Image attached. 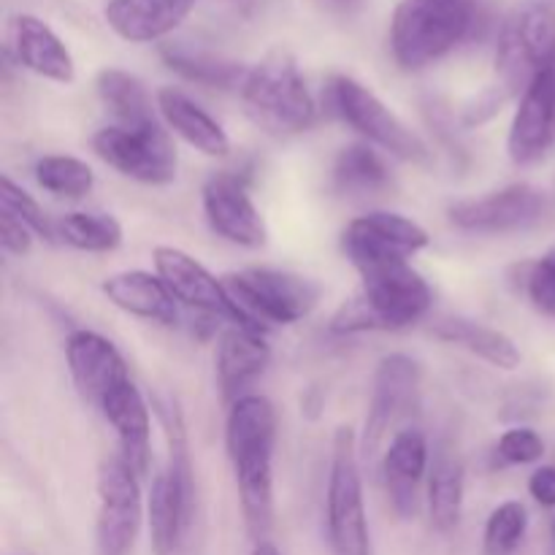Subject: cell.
Masks as SVG:
<instances>
[{
    "instance_id": "obj_3",
    "label": "cell",
    "mask_w": 555,
    "mask_h": 555,
    "mask_svg": "<svg viewBox=\"0 0 555 555\" xmlns=\"http://www.w3.org/2000/svg\"><path fill=\"white\" fill-rule=\"evenodd\" d=\"M157 415L166 428L168 455L166 466L152 480L146 518H150L152 551L155 555H173L193 520L195 477L182 410L173 399H163L157 401Z\"/></svg>"
},
{
    "instance_id": "obj_10",
    "label": "cell",
    "mask_w": 555,
    "mask_h": 555,
    "mask_svg": "<svg viewBox=\"0 0 555 555\" xmlns=\"http://www.w3.org/2000/svg\"><path fill=\"white\" fill-rule=\"evenodd\" d=\"M92 152L122 177L144 184H168L177 179V146L160 122L108 125L92 135Z\"/></svg>"
},
{
    "instance_id": "obj_34",
    "label": "cell",
    "mask_w": 555,
    "mask_h": 555,
    "mask_svg": "<svg viewBox=\"0 0 555 555\" xmlns=\"http://www.w3.org/2000/svg\"><path fill=\"white\" fill-rule=\"evenodd\" d=\"M0 209L11 211L16 220L25 222V225L30 228L38 238H43V242L52 244L54 236H57V231L52 228V222L47 220L43 209L38 206V201L33 198L27 190H22L11 177L0 179Z\"/></svg>"
},
{
    "instance_id": "obj_6",
    "label": "cell",
    "mask_w": 555,
    "mask_h": 555,
    "mask_svg": "<svg viewBox=\"0 0 555 555\" xmlns=\"http://www.w3.org/2000/svg\"><path fill=\"white\" fill-rule=\"evenodd\" d=\"M238 312L255 331L269 325H293L312 314L323 287L314 280L276 269H244L222 276Z\"/></svg>"
},
{
    "instance_id": "obj_7",
    "label": "cell",
    "mask_w": 555,
    "mask_h": 555,
    "mask_svg": "<svg viewBox=\"0 0 555 555\" xmlns=\"http://www.w3.org/2000/svg\"><path fill=\"white\" fill-rule=\"evenodd\" d=\"M325 520L334 555H372L363 480L358 466V444L352 428H336L331 448L328 493H325Z\"/></svg>"
},
{
    "instance_id": "obj_2",
    "label": "cell",
    "mask_w": 555,
    "mask_h": 555,
    "mask_svg": "<svg viewBox=\"0 0 555 555\" xmlns=\"http://www.w3.org/2000/svg\"><path fill=\"white\" fill-rule=\"evenodd\" d=\"M361 293L341 304L331 320L334 334L399 331L428 314L434 293L410 263H390L361 271Z\"/></svg>"
},
{
    "instance_id": "obj_29",
    "label": "cell",
    "mask_w": 555,
    "mask_h": 555,
    "mask_svg": "<svg viewBox=\"0 0 555 555\" xmlns=\"http://www.w3.org/2000/svg\"><path fill=\"white\" fill-rule=\"evenodd\" d=\"M163 63L173 70V74L184 76V79L195 81L204 87H220V90H231V87H242L247 68L236 60L220 57L206 49L182 47V43H171L163 49Z\"/></svg>"
},
{
    "instance_id": "obj_31",
    "label": "cell",
    "mask_w": 555,
    "mask_h": 555,
    "mask_svg": "<svg viewBox=\"0 0 555 555\" xmlns=\"http://www.w3.org/2000/svg\"><path fill=\"white\" fill-rule=\"evenodd\" d=\"M57 236L79 253H112L122 244V225L103 211H70L54 225Z\"/></svg>"
},
{
    "instance_id": "obj_39",
    "label": "cell",
    "mask_w": 555,
    "mask_h": 555,
    "mask_svg": "<svg viewBox=\"0 0 555 555\" xmlns=\"http://www.w3.org/2000/svg\"><path fill=\"white\" fill-rule=\"evenodd\" d=\"M253 555H282V553H280V547L274 545V542L263 540V542H255Z\"/></svg>"
},
{
    "instance_id": "obj_11",
    "label": "cell",
    "mask_w": 555,
    "mask_h": 555,
    "mask_svg": "<svg viewBox=\"0 0 555 555\" xmlns=\"http://www.w3.org/2000/svg\"><path fill=\"white\" fill-rule=\"evenodd\" d=\"M428 231L421 222L396 211H369L347 222L341 231V253L358 271L406 263L428 247Z\"/></svg>"
},
{
    "instance_id": "obj_4",
    "label": "cell",
    "mask_w": 555,
    "mask_h": 555,
    "mask_svg": "<svg viewBox=\"0 0 555 555\" xmlns=\"http://www.w3.org/2000/svg\"><path fill=\"white\" fill-rule=\"evenodd\" d=\"M238 90L247 117L276 139L304 133L318 122V103L293 54L282 49L253 65Z\"/></svg>"
},
{
    "instance_id": "obj_19",
    "label": "cell",
    "mask_w": 555,
    "mask_h": 555,
    "mask_svg": "<svg viewBox=\"0 0 555 555\" xmlns=\"http://www.w3.org/2000/svg\"><path fill=\"white\" fill-rule=\"evenodd\" d=\"M431 466V450L421 428H404L390 439L383 459L388 499L401 518H412L421 502V482Z\"/></svg>"
},
{
    "instance_id": "obj_36",
    "label": "cell",
    "mask_w": 555,
    "mask_h": 555,
    "mask_svg": "<svg viewBox=\"0 0 555 555\" xmlns=\"http://www.w3.org/2000/svg\"><path fill=\"white\" fill-rule=\"evenodd\" d=\"M526 293L540 312L555 318V247L529 269Z\"/></svg>"
},
{
    "instance_id": "obj_24",
    "label": "cell",
    "mask_w": 555,
    "mask_h": 555,
    "mask_svg": "<svg viewBox=\"0 0 555 555\" xmlns=\"http://www.w3.org/2000/svg\"><path fill=\"white\" fill-rule=\"evenodd\" d=\"M14 54L22 68L43 79L57 85H70L76 79V65L68 47L38 16L20 14L14 20Z\"/></svg>"
},
{
    "instance_id": "obj_17",
    "label": "cell",
    "mask_w": 555,
    "mask_h": 555,
    "mask_svg": "<svg viewBox=\"0 0 555 555\" xmlns=\"http://www.w3.org/2000/svg\"><path fill=\"white\" fill-rule=\"evenodd\" d=\"M555 146V65L534 76L520 95L507 135V152L518 166L542 160Z\"/></svg>"
},
{
    "instance_id": "obj_37",
    "label": "cell",
    "mask_w": 555,
    "mask_h": 555,
    "mask_svg": "<svg viewBox=\"0 0 555 555\" xmlns=\"http://www.w3.org/2000/svg\"><path fill=\"white\" fill-rule=\"evenodd\" d=\"M33 238L36 233L25 222L16 220L11 211L0 209V247L5 255H27L33 249Z\"/></svg>"
},
{
    "instance_id": "obj_9",
    "label": "cell",
    "mask_w": 555,
    "mask_h": 555,
    "mask_svg": "<svg viewBox=\"0 0 555 555\" xmlns=\"http://www.w3.org/2000/svg\"><path fill=\"white\" fill-rule=\"evenodd\" d=\"M325 103L341 122H347L363 139L383 146L399 160L428 163V146L423 144L421 135L406 128L361 81L350 79V76H334L325 87Z\"/></svg>"
},
{
    "instance_id": "obj_16",
    "label": "cell",
    "mask_w": 555,
    "mask_h": 555,
    "mask_svg": "<svg viewBox=\"0 0 555 555\" xmlns=\"http://www.w3.org/2000/svg\"><path fill=\"white\" fill-rule=\"evenodd\" d=\"M201 201H204L206 222L217 236L236 244V247H263L269 231H266L263 215L249 198L247 184L242 179L233 177V173H215L204 184Z\"/></svg>"
},
{
    "instance_id": "obj_15",
    "label": "cell",
    "mask_w": 555,
    "mask_h": 555,
    "mask_svg": "<svg viewBox=\"0 0 555 555\" xmlns=\"http://www.w3.org/2000/svg\"><path fill=\"white\" fill-rule=\"evenodd\" d=\"M421 388V363L404 352H393L379 361L374 372L372 401H369L366 426H363L361 453L372 459L379 450L383 439L388 437L390 426L406 415Z\"/></svg>"
},
{
    "instance_id": "obj_8",
    "label": "cell",
    "mask_w": 555,
    "mask_h": 555,
    "mask_svg": "<svg viewBox=\"0 0 555 555\" xmlns=\"http://www.w3.org/2000/svg\"><path fill=\"white\" fill-rule=\"evenodd\" d=\"M555 65V5L531 0L499 33L496 74L504 95H524L537 74Z\"/></svg>"
},
{
    "instance_id": "obj_21",
    "label": "cell",
    "mask_w": 555,
    "mask_h": 555,
    "mask_svg": "<svg viewBox=\"0 0 555 555\" xmlns=\"http://www.w3.org/2000/svg\"><path fill=\"white\" fill-rule=\"evenodd\" d=\"M271 361V350L266 345L263 334L242 328V325H228L217 341V385L228 404L247 396V388L266 372Z\"/></svg>"
},
{
    "instance_id": "obj_30",
    "label": "cell",
    "mask_w": 555,
    "mask_h": 555,
    "mask_svg": "<svg viewBox=\"0 0 555 555\" xmlns=\"http://www.w3.org/2000/svg\"><path fill=\"white\" fill-rule=\"evenodd\" d=\"M336 190L347 195L379 193L390 184V171L383 157L366 144H350L339 152L334 163Z\"/></svg>"
},
{
    "instance_id": "obj_14",
    "label": "cell",
    "mask_w": 555,
    "mask_h": 555,
    "mask_svg": "<svg viewBox=\"0 0 555 555\" xmlns=\"http://www.w3.org/2000/svg\"><path fill=\"white\" fill-rule=\"evenodd\" d=\"M547 198L534 184H509L482 198L459 201L448 209L450 222L466 233H518L545 217Z\"/></svg>"
},
{
    "instance_id": "obj_28",
    "label": "cell",
    "mask_w": 555,
    "mask_h": 555,
    "mask_svg": "<svg viewBox=\"0 0 555 555\" xmlns=\"http://www.w3.org/2000/svg\"><path fill=\"white\" fill-rule=\"evenodd\" d=\"M95 90L106 112L117 122L114 125H146L155 122V106L139 76L122 68H103L95 79Z\"/></svg>"
},
{
    "instance_id": "obj_35",
    "label": "cell",
    "mask_w": 555,
    "mask_h": 555,
    "mask_svg": "<svg viewBox=\"0 0 555 555\" xmlns=\"http://www.w3.org/2000/svg\"><path fill=\"white\" fill-rule=\"evenodd\" d=\"M496 453L504 464L513 466H526L537 464V461L545 455V442H542L540 434L534 428H509V431L502 434L496 444Z\"/></svg>"
},
{
    "instance_id": "obj_20",
    "label": "cell",
    "mask_w": 555,
    "mask_h": 555,
    "mask_svg": "<svg viewBox=\"0 0 555 555\" xmlns=\"http://www.w3.org/2000/svg\"><path fill=\"white\" fill-rule=\"evenodd\" d=\"M101 412L117 434L119 459L139 477L146 475L152 459V417L133 379H125L119 388H114L101 404Z\"/></svg>"
},
{
    "instance_id": "obj_40",
    "label": "cell",
    "mask_w": 555,
    "mask_h": 555,
    "mask_svg": "<svg viewBox=\"0 0 555 555\" xmlns=\"http://www.w3.org/2000/svg\"><path fill=\"white\" fill-rule=\"evenodd\" d=\"M242 3H244V5H247V9H255V5H258V3H260V0H242Z\"/></svg>"
},
{
    "instance_id": "obj_12",
    "label": "cell",
    "mask_w": 555,
    "mask_h": 555,
    "mask_svg": "<svg viewBox=\"0 0 555 555\" xmlns=\"http://www.w3.org/2000/svg\"><path fill=\"white\" fill-rule=\"evenodd\" d=\"M139 475L119 455L103 461L98 472V555H130L141 529Z\"/></svg>"
},
{
    "instance_id": "obj_1",
    "label": "cell",
    "mask_w": 555,
    "mask_h": 555,
    "mask_svg": "<svg viewBox=\"0 0 555 555\" xmlns=\"http://www.w3.org/2000/svg\"><path fill=\"white\" fill-rule=\"evenodd\" d=\"M225 448L244 524L255 542H263L274 524L276 448V410L266 396L247 393L233 401L225 423Z\"/></svg>"
},
{
    "instance_id": "obj_23",
    "label": "cell",
    "mask_w": 555,
    "mask_h": 555,
    "mask_svg": "<svg viewBox=\"0 0 555 555\" xmlns=\"http://www.w3.org/2000/svg\"><path fill=\"white\" fill-rule=\"evenodd\" d=\"M193 5L195 0H108L103 14L119 38L150 43L177 30Z\"/></svg>"
},
{
    "instance_id": "obj_27",
    "label": "cell",
    "mask_w": 555,
    "mask_h": 555,
    "mask_svg": "<svg viewBox=\"0 0 555 555\" xmlns=\"http://www.w3.org/2000/svg\"><path fill=\"white\" fill-rule=\"evenodd\" d=\"M431 334L437 339L459 345L464 350L475 352L477 358L488 361L496 369H518L520 366V350L504 331L482 325L469 318H439L431 325Z\"/></svg>"
},
{
    "instance_id": "obj_18",
    "label": "cell",
    "mask_w": 555,
    "mask_h": 555,
    "mask_svg": "<svg viewBox=\"0 0 555 555\" xmlns=\"http://www.w3.org/2000/svg\"><path fill=\"white\" fill-rule=\"evenodd\" d=\"M65 361L81 399L98 410L114 388L130 379L122 352L95 331H74L65 341Z\"/></svg>"
},
{
    "instance_id": "obj_22",
    "label": "cell",
    "mask_w": 555,
    "mask_h": 555,
    "mask_svg": "<svg viewBox=\"0 0 555 555\" xmlns=\"http://www.w3.org/2000/svg\"><path fill=\"white\" fill-rule=\"evenodd\" d=\"M103 293L108 301L122 312L133 314V318L150 320L157 325H179L182 312L166 282L160 274H150V271H119V274L106 276L103 282Z\"/></svg>"
},
{
    "instance_id": "obj_38",
    "label": "cell",
    "mask_w": 555,
    "mask_h": 555,
    "mask_svg": "<svg viewBox=\"0 0 555 555\" xmlns=\"http://www.w3.org/2000/svg\"><path fill=\"white\" fill-rule=\"evenodd\" d=\"M529 493L540 507H555V466H540L529 477Z\"/></svg>"
},
{
    "instance_id": "obj_5",
    "label": "cell",
    "mask_w": 555,
    "mask_h": 555,
    "mask_svg": "<svg viewBox=\"0 0 555 555\" xmlns=\"http://www.w3.org/2000/svg\"><path fill=\"white\" fill-rule=\"evenodd\" d=\"M475 22V0H401L390 47L401 68L421 70L459 47Z\"/></svg>"
},
{
    "instance_id": "obj_25",
    "label": "cell",
    "mask_w": 555,
    "mask_h": 555,
    "mask_svg": "<svg viewBox=\"0 0 555 555\" xmlns=\"http://www.w3.org/2000/svg\"><path fill=\"white\" fill-rule=\"evenodd\" d=\"M157 112L163 122L173 130L182 141L206 157H225L231 152V139L222 125L209 112L198 106L190 95L173 87H163L157 92Z\"/></svg>"
},
{
    "instance_id": "obj_33",
    "label": "cell",
    "mask_w": 555,
    "mask_h": 555,
    "mask_svg": "<svg viewBox=\"0 0 555 555\" xmlns=\"http://www.w3.org/2000/svg\"><path fill=\"white\" fill-rule=\"evenodd\" d=\"M529 529V513L520 502H502L488 515L482 553L486 555H515Z\"/></svg>"
},
{
    "instance_id": "obj_42",
    "label": "cell",
    "mask_w": 555,
    "mask_h": 555,
    "mask_svg": "<svg viewBox=\"0 0 555 555\" xmlns=\"http://www.w3.org/2000/svg\"><path fill=\"white\" fill-rule=\"evenodd\" d=\"M341 3H350V0H341Z\"/></svg>"
},
{
    "instance_id": "obj_26",
    "label": "cell",
    "mask_w": 555,
    "mask_h": 555,
    "mask_svg": "<svg viewBox=\"0 0 555 555\" xmlns=\"http://www.w3.org/2000/svg\"><path fill=\"white\" fill-rule=\"evenodd\" d=\"M466 469L459 450L442 442L428 466V513L439 531H453L464 513Z\"/></svg>"
},
{
    "instance_id": "obj_13",
    "label": "cell",
    "mask_w": 555,
    "mask_h": 555,
    "mask_svg": "<svg viewBox=\"0 0 555 555\" xmlns=\"http://www.w3.org/2000/svg\"><path fill=\"white\" fill-rule=\"evenodd\" d=\"M152 258H155V269L160 274V280L166 282L168 291L177 296V301L182 307L195 309V312L206 314V318L228 320L231 325H242V328L255 331L247 323V318L238 312L236 304H233L225 282L217 280L193 255L179 247H155Z\"/></svg>"
},
{
    "instance_id": "obj_41",
    "label": "cell",
    "mask_w": 555,
    "mask_h": 555,
    "mask_svg": "<svg viewBox=\"0 0 555 555\" xmlns=\"http://www.w3.org/2000/svg\"><path fill=\"white\" fill-rule=\"evenodd\" d=\"M551 540H553V547H551V553L555 555V520H553V529H551Z\"/></svg>"
},
{
    "instance_id": "obj_32",
    "label": "cell",
    "mask_w": 555,
    "mask_h": 555,
    "mask_svg": "<svg viewBox=\"0 0 555 555\" xmlns=\"http://www.w3.org/2000/svg\"><path fill=\"white\" fill-rule=\"evenodd\" d=\"M36 182L60 198H85L95 184V173L79 157L43 155L36 163Z\"/></svg>"
}]
</instances>
